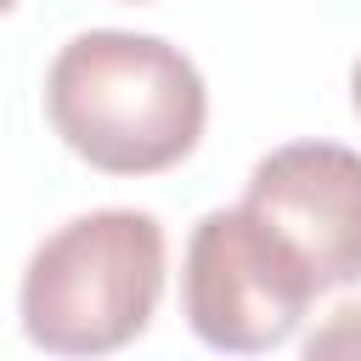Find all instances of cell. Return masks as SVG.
Instances as JSON below:
<instances>
[{"mask_svg":"<svg viewBox=\"0 0 361 361\" xmlns=\"http://www.w3.org/2000/svg\"><path fill=\"white\" fill-rule=\"evenodd\" d=\"M45 118L90 169L158 175L203 141L209 90L180 45L130 28H90L51 56Z\"/></svg>","mask_w":361,"mask_h":361,"instance_id":"1","label":"cell"},{"mask_svg":"<svg viewBox=\"0 0 361 361\" xmlns=\"http://www.w3.org/2000/svg\"><path fill=\"white\" fill-rule=\"evenodd\" d=\"M164 226L147 209L62 220L23 265L17 316L34 350L96 361L135 344L164 299Z\"/></svg>","mask_w":361,"mask_h":361,"instance_id":"2","label":"cell"},{"mask_svg":"<svg viewBox=\"0 0 361 361\" xmlns=\"http://www.w3.org/2000/svg\"><path fill=\"white\" fill-rule=\"evenodd\" d=\"M322 293L305 254L248 203L209 209L186 237L180 310L186 327L220 355H259L299 333Z\"/></svg>","mask_w":361,"mask_h":361,"instance_id":"3","label":"cell"},{"mask_svg":"<svg viewBox=\"0 0 361 361\" xmlns=\"http://www.w3.org/2000/svg\"><path fill=\"white\" fill-rule=\"evenodd\" d=\"M243 203L265 214L316 271L322 293L361 282V152L338 141H288L248 169Z\"/></svg>","mask_w":361,"mask_h":361,"instance_id":"4","label":"cell"},{"mask_svg":"<svg viewBox=\"0 0 361 361\" xmlns=\"http://www.w3.org/2000/svg\"><path fill=\"white\" fill-rule=\"evenodd\" d=\"M299 361H361V305H338L310 338Z\"/></svg>","mask_w":361,"mask_h":361,"instance_id":"5","label":"cell"},{"mask_svg":"<svg viewBox=\"0 0 361 361\" xmlns=\"http://www.w3.org/2000/svg\"><path fill=\"white\" fill-rule=\"evenodd\" d=\"M350 102H355V113H361V56H355V68H350Z\"/></svg>","mask_w":361,"mask_h":361,"instance_id":"6","label":"cell"},{"mask_svg":"<svg viewBox=\"0 0 361 361\" xmlns=\"http://www.w3.org/2000/svg\"><path fill=\"white\" fill-rule=\"evenodd\" d=\"M11 6H17V0H0V17H6V11H11Z\"/></svg>","mask_w":361,"mask_h":361,"instance_id":"7","label":"cell"}]
</instances>
